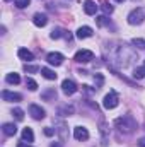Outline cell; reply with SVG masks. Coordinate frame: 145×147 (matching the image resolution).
Wrapping results in <instances>:
<instances>
[{
	"mask_svg": "<svg viewBox=\"0 0 145 147\" xmlns=\"http://www.w3.org/2000/svg\"><path fill=\"white\" fill-rule=\"evenodd\" d=\"M114 125H116V128H118L119 132H123V134H133V132L137 130V121H135L130 115H123V116L116 118Z\"/></svg>",
	"mask_w": 145,
	"mask_h": 147,
	"instance_id": "6da1fadb",
	"label": "cell"
},
{
	"mask_svg": "<svg viewBox=\"0 0 145 147\" xmlns=\"http://www.w3.org/2000/svg\"><path fill=\"white\" fill-rule=\"evenodd\" d=\"M116 60H119V65H121V67H126L132 60H135V51H133L130 46L123 45V46H119V50H118Z\"/></svg>",
	"mask_w": 145,
	"mask_h": 147,
	"instance_id": "7a4b0ae2",
	"label": "cell"
},
{
	"mask_svg": "<svg viewBox=\"0 0 145 147\" xmlns=\"http://www.w3.org/2000/svg\"><path fill=\"white\" fill-rule=\"evenodd\" d=\"M144 19H145V7H137V9H133V10L128 14V22H130L132 26L142 24Z\"/></svg>",
	"mask_w": 145,
	"mask_h": 147,
	"instance_id": "3957f363",
	"label": "cell"
},
{
	"mask_svg": "<svg viewBox=\"0 0 145 147\" xmlns=\"http://www.w3.org/2000/svg\"><path fill=\"white\" fill-rule=\"evenodd\" d=\"M118 103H119V98H118V92L116 91H109L108 94L104 96V99H103V106L106 108V110H114L116 106H118Z\"/></svg>",
	"mask_w": 145,
	"mask_h": 147,
	"instance_id": "277c9868",
	"label": "cell"
},
{
	"mask_svg": "<svg viewBox=\"0 0 145 147\" xmlns=\"http://www.w3.org/2000/svg\"><path fill=\"white\" fill-rule=\"evenodd\" d=\"M73 60H75L77 63H89L91 60H94V53H92L91 50H80V51L75 53Z\"/></svg>",
	"mask_w": 145,
	"mask_h": 147,
	"instance_id": "5b68a950",
	"label": "cell"
},
{
	"mask_svg": "<svg viewBox=\"0 0 145 147\" xmlns=\"http://www.w3.org/2000/svg\"><path fill=\"white\" fill-rule=\"evenodd\" d=\"M63 55L62 53H58V51H51V53H48L46 55V62L50 63V65H55V67H58V65H62L63 63Z\"/></svg>",
	"mask_w": 145,
	"mask_h": 147,
	"instance_id": "8992f818",
	"label": "cell"
},
{
	"mask_svg": "<svg viewBox=\"0 0 145 147\" xmlns=\"http://www.w3.org/2000/svg\"><path fill=\"white\" fill-rule=\"evenodd\" d=\"M62 91H63V94L72 96V94H75V92H77V86H75V82H73V80L65 79V80L62 82Z\"/></svg>",
	"mask_w": 145,
	"mask_h": 147,
	"instance_id": "52a82bcc",
	"label": "cell"
},
{
	"mask_svg": "<svg viewBox=\"0 0 145 147\" xmlns=\"http://www.w3.org/2000/svg\"><path fill=\"white\" fill-rule=\"evenodd\" d=\"M56 134L60 135V139H62V142H67L68 140V128H67V125H65V121H56Z\"/></svg>",
	"mask_w": 145,
	"mask_h": 147,
	"instance_id": "ba28073f",
	"label": "cell"
},
{
	"mask_svg": "<svg viewBox=\"0 0 145 147\" xmlns=\"http://www.w3.org/2000/svg\"><path fill=\"white\" fill-rule=\"evenodd\" d=\"M29 115H31L34 120H43V118L46 116V111L43 110L41 106H38V105H31V106H29Z\"/></svg>",
	"mask_w": 145,
	"mask_h": 147,
	"instance_id": "9c48e42d",
	"label": "cell"
},
{
	"mask_svg": "<svg viewBox=\"0 0 145 147\" xmlns=\"http://www.w3.org/2000/svg\"><path fill=\"white\" fill-rule=\"evenodd\" d=\"M2 98L5 99V101H9V103H19L21 99H22V96L19 94V92H12V91H2Z\"/></svg>",
	"mask_w": 145,
	"mask_h": 147,
	"instance_id": "30bf717a",
	"label": "cell"
},
{
	"mask_svg": "<svg viewBox=\"0 0 145 147\" xmlns=\"http://www.w3.org/2000/svg\"><path fill=\"white\" fill-rule=\"evenodd\" d=\"M73 137H75V140H87L89 132H87L85 127H75L73 128Z\"/></svg>",
	"mask_w": 145,
	"mask_h": 147,
	"instance_id": "8fae6325",
	"label": "cell"
},
{
	"mask_svg": "<svg viewBox=\"0 0 145 147\" xmlns=\"http://www.w3.org/2000/svg\"><path fill=\"white\" fill-rule=\"evenodd\" d=\"M99 132H101V137H103V146H106L109 139V127L104 120H101V123H99Z\"/></svg>",
	"mask_w": 145,
	"mask_h": 147,
	"instance_id": "7c38bea8",
	"label": "cell"
},
{
	"mask_svg": "<svg viewBox=\"0 0 145 147\" xmlns=\"http://www.w3.org/2000/svg\"><path fill=\"white\" fill-rule=\"evenodd\" d=\"M92 34H94V31H92V28H89V26H82V28L77 29V38H79V39L91 38Z\"/></svg>",
	"mask_w": 145,
	"mask_h": 147,
	"instance_id": "4fadbf2b",
	"label": "cell"
},
{
	"mask_svg": "<svg viewBox=\"0 0 145 147\" xmlns=\"http://www.w3.org/2000/svg\"><path fill=\"white\" fill-rule=\"evenodd\" d=\"M84 12H85L87 16H96V12H97V5H96V2L87 0V2L84 3Z\"/></svg>",
	"mask_w": 145,
	"mask_h": 147,
	"instance_id": "5bb4252c",
	"label": "cell"
},
{
	"mask_svg": "<svg viewBox=\"0 0 145 147\" xmlns=\"http://www.w3.org/2000/svg\"><path fill=\"white\" fill-rule=\"evenodd\" d=\"M17 55H19V58L24 60V62H33V60H34V55H33L28 48H19Z\"/></svg>",
	"mask_w": 145,
	"mask_h": 147,
	"instance_id": "9a60e30c",
	"label": "cell"
},
{
	"mask_svg": "<svg viewBox=\"0 0 145 147\" xmlns=\"http://www.w3.org/2000/svg\"><path fill=\"white\" fill-rule=\"evenodd\" d=\"M33 22H34V26L38 28H44L46 24H48V17L44 16V14H34V17H33Z\"/></svg>",
	"mask_w": 145,
	"mask_h": 147,
	"instance_id": "2e32d148",
	"label": "cell"
},
{
	"mask_svg": "<svg viewBox=\"0 0 145 147\" xmlns=\"http://www.w3.org/2000/svg\"><path fill=\"white\" fill-rule=\"evenodd\" d=\"M2 130H3V134H5L7 137H14V135L17 134V127H15L14 123H3Z\"/></svg>",
	"mask_w": 145,
	"mask_h": 147,
	"instance_id": "e0dca14e",
	"label": "cell"
},
{
	"mask_svg": "<svg viewBox=\"0 0 145 147\" xmlns=\"http://www.w3.org/2000/svg\"><path fill=\"white\" fill-rule=\"evenodd\" d=\"M22 140L28 142V144H33V142H34V134H33V130H31L29 127L22 130Z\"/></svg>",
	"mask_w": 145,
	"mask_h": 147,
	"instance_id": "ac0fdd59",
	"label": "cell"
},
{
	"mask_svg": "<svg viewBox=\"0 0 145 147\" xmlns=\"http://www.w3.org/2000/svg\"><path fill=\"white\" fill-rule=\"evenodd\" d=\"M41 75H43L44 79H48V80H55V79H56V74L53 72L51 69H48V67H43V69H41Z\"/></svg>",
	"mask_w": 145,
	"mask_h": 147,
	"instance_id": "d6986e66",
	"label": "cell"
},
{
	"mask_svg": "<svg viewBox=\"0 0 145 147\" xmlns=\"http://www.w3.org/2000/svg\"><path fill=\"white\" fill-rule=\"evenodd\" d=\"M50 36L53 38V39H60V38H63V36H65V38H68V39H70V34H65V31H63V29H60V28H56V29H53Z\"/></svg>",
	"mask_w": 145,
	"mask_h": 147,
	"instance_id": "ffe728a7",
	"label": "cell"
},
{
	"mask_svg": "<svg viewBox=\"0 0 145 147\" xmlns=\"http://www.w3.org/2000/svg\"><path fill=\"white\" fill-rule=\"evenodd\" d=\"M41 98H43L44 101H53V99L56 98V91H55V89H48V91H44V92L41 94Z\"/></svg>",
	"mask_w": 145,
	"mask_h": 147,
	"instance_id": "44dd1931",
	"label": "cell"
},
{
	"mask_svg": "<svg viewBox=\"0 0 145 147\" xmlns=\"http://www.w3.org/2000/svg\"><path fill=\"white\" fill-rule=\"evenodd\" d=\"M5 80H7L9 84H19V82H21V77H19V74L12 72V74H7Z\"/></svg>",
	"mask_w": 145,
	"mask_h": 147,
	"instance_id": "7402d4cb",
	"label": "cell"
},
{
	"mask_svg": "<svg viewBox=\"0 0 145 147\" xmlns=\"http://www.w3.org/2000/svg\"><path fill=\"white\" fill-rule=\"evenodd\" d=\"M73 106H62L60 110H58V115L60 116H70V115H73Z\"/></svg>",
	"mask_w": 145,
	"mask_h": 147,
	"instance_id": "603a6c76",
	"label": "cell"
},
{
	"mask_svg": "<svg viewBox=\"0 0 145 147\" xmlns=\"http://www.w3.org/2000/svg\"><path fill=\"white\" fill-rule=\"evenodd\" d=\"M26 86H28V89H29V91H36V89H38L36 80H34V79H31V77H28V79H26Z\"/></svg>",
	"mask_w": 145,
	"mask_h": 147,
	"instance_id": "cb8c5ba5",
	"label": "cell"
},
{
	"mask_svg": "<svg viewBox=\"0 0 145 147\" xmlns=\"http://www.w3.org/2000/svg\"><path fill=\"white\" fill-rule=\"evenodd\" d=\"M94 82H96V89H99V87L104 84V77H103V74H96V75H94Z\"/></svg>",
	"mask_w": 145,
	"mask_h": 147,
	"instance_id": "d4e9b609",
	"label": "cell"
},
{
	"mask_svg": "<svg viewBox=\"0 0 145 147\" xmlns=\"http://www.w3.org/2000/svg\"><path fill=\"white\" fill-rule=\"evenodd\" d=\"M12 115L15 116V120H19V121H22L24 120V111L21 110V108H14L12 110Z\"/></svg>",
	"mask_w": 145,
	"mask_h": 147,
	"instance_id": "484cf974",
	"label": "cell"
},
{
	"mask_svg": "<svg viewBox=\"0 0 145 147\" xmlns=\"http://www.w3.org/2000/svg\"><path fill=\"white\" fill-rule=\"evenodd\" d=\"M133 77H135V79H144L145 77V67L135 69V70H133Z\"/></svg>",
	"mask_w": 145,
	"mask_h": 147,
	"instance_id": "4316f807",
	"label": "cell"
},
{
	"mask_svg": "<svg viewBox=\"0 0 145 147\" xmlns=\"http://www.w3.org/2000/svg\"><path fill=\"white\" fill-rule=\"evenodd\" d=\"M96 22H97V26H109V19L106 16H99L96 19Z\"/></svg>",
	"mask_w": 145,
	"mask_h": 147,
	"instance_id": "83f0119b",
	"label": "cell"
},
{
	"mask_svg": "<svg viewBox=\"0 0 145 147\" xmlns=\"http://www.w3.org/2000/svg\"><path fill=\"white\" fill-rule=\"evenodd\" d=\"M24 70L29 72V74H34V72H39V67H38V65H28V63H26V65H24Z\"/></svg>",
	"mask_w": 145,
	"mask_h": 147,
	"instance_id": "f1b7e54d",
	"label": "cell"
},
{
	"mask_svg": "<svg viewBox=\"0 0 145 147\" xmlns=\"http://www.w3.org/2000/svg\"><path fill=\"white\" fill-rule=\"evenodd\" d=\"M29 2H31V0H15V5H17L19 9H26V7L29 5Z\"/></svg>",
	"mask_w": 145,
	"mask_h": 147,
	"instance_id": "f546056e",
	"label": "cell"
},
{
	"mask_svg": "<svg viewBox=\"0 0 145 147\" xmlns=\"http://www.w3.org/2000/svg\"><path fill=\"white\" fill-rule=\"evenodd\" d=\"M135 46H138V48H144L145 50V39H140V38H135L133 41H132Z\"/></svg>",
	"mask_w": 145,
	"mask_h": 147,
	"instance_id": "4dcf8cb0",
	"label": "cell"
},
{
	"mask_svg": "<svg viewBox=\"0 0 145 147\" xmlns=\"http://www.w3.org/2000/svg\"><path fill=\"white\" fill-rule=\"evenodd\" d=\"M103 12H104V14H111V12H113V5H111V3H104V5H103Z\"/></svg>",
	"mask_w": 145,
	"mask_h": 147,
	"instance_id": "1f68e13d",
	"label": "cell"
},
{
	"mask_svg": "<svg viewBox=\"0 0 145 147\" xmlns=\"http://www.w3.org/2000/svg\"><path fill=\"white\" fill-rule=\"evenodd\" d=\"M55 132H56V130H53L51 127H46V128H44V135H46V137H51V135H55Z\"/></svg>",
	"mask_w": 145,
	"mask_h": 147,
	"instance_id": "d6a6232c",
	"label": "cell"
},
{
	"mask_svg": "<svg viewBox=\"0 0 145 147\" xmlns=\"http://www.w3.org/2000/svg\"><path fill=\"white\" fill-rule=\"evenodd\" d=\"M138 147H145V137H142V139L138 140Z\"/></svg>",
	"mask_w": 145,
	"mask_h": 147,
	"instance_id": "836d02e7",
	"label": "cell"
},
{
	"mask_svg": "<svg viewBox=\"0 0 145 147\" xmlns=\"http://www.w3.org/2000/svg\"><path fill=\"white\" fill-rule=\"evenodd\" d=\"M17 147H31V146H29L28 142H24V140H22V142H21V144H19V146H17Z\"/></svg>",
	"mask_w": 145,
	"mask_h": 147,
	"instance_id": "e575fe53",
	"label": "cell"
},
{
	"mask_svg": "<svg viewBox=\"0 0 145 147\" xmlns=\"http://www.w3.org/2000/svg\"><path fill=\"white\" fill-rule=\"evenodd\" d=\"M3 2H12V0H3Z\"/></svg>",
	"mask_w": 145,
	"mask_h": 147,
	"instance_id": "d590c367",
	"label": "cell"
},
{
	"mask_svg": "<svg viewBox=\"0 0 145 147\" xmlns=\"http://www.w3.org/2000/svg\"><path fill=\"white\" fill-rule=\"evenodd\" d=\"M116 2H125V0H116Z\"/></svg>",
	"mask_w": 145,
	"mask_h": 147,
	"instance_id": "8d00e7d4",
	"label": "cell"
},
{
	"mask_svg": "<svg viewBox=\"0 0 145 147\" xmlns=\"http://www.w3.org/2000/svg\"><path fill=\"white\" fill-rule=\"evenodd\" d=\"M144 67H145V65H144Z\"/></svg>",
	"mask_w": 145,
	"mask_h": 147,
	"instance_id": "74e56055",
	"label": "cell"
}]
</instances>
